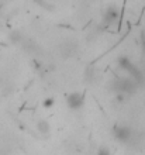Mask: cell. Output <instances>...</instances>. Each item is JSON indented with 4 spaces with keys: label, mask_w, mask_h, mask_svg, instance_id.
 <instances>
[{
    "label": "cell",
    "mask_w": 145,
    "mask_h": 155,
    "mask_svg": "<svg viewBox=\"0 0 145 155\" xmlns=\"http://www.w3.org/2000/svg\"><path fill=\"white\" fill-rule=\"evenodd\" d=\"M137 89V85H135V81L134 79H116L113 82V90L116 93H123L125 96L128 94H133Z\"/></svg>",
    "instance_id": "6da1fadb"
},
{
    "label": "cell",
    "mask_w": 145,
    "mask_h": 155,
    "mask_svg": "<svg viewBox=\"0 0 145 155\" xmlns=\"http://www.w3.org/2000/svg\"><path fill=\"white\" fill-rule=\"evenodd\" d=\"M117 62H118V66H120L121 69L125 71L134 81H140L141 79V71L134 65V62L128 57H120Z\"/></svg>",
    "instance_id": "7a4b0ae2"
},
{
    "label": "cell",
    "mask_w": 145,
    "mask_h": 155,
    "mask_svg": "<svg viewBox=\"0 0 145 155\" xmlns=\"http://www.w3.org/2000/svg\"><path fill=\"white\" fill-rule=\"evenodd\" d=\"M85 93H81V92H72L66 96V103H68V107L71 110H81L82 107L85 106Z\"/></svg>",
    "instance_id": "3957f363"
},
{
    "label": "cell",
    "mask_w": 145,
    "mask_h": 155,
    "mask_svg": "<svg viewBox=\"0 0 145 155\" xmlns=\"http://www.w3.org/2000/svg\"><path fill=\"white\" fill-rule=\"evenodd\" d=\"M113 135L120 143H128L133 137V130L128 126H124V124H116L113 127Z\"/></svg>",
    "instance_id": "277c9868"
},
{
    "label": "cell",
    "mask_w": 145,
    "mask_h": 155,
    "mask_svg": "<svg viewBox=\"0 0 145 155\" xmlns=\"http://www.w3.org/2000/svg\"><path fill=\"white\" fill-rule=\"evenodd\" d=\"M118 16H120L118 10H117L114 6H109V7L106 8L104 14H103V23H104L107 27H110L111 24H116L117 23Z\"/></svg>",
    "instance_id": "5b68a950"
},
{
    "label": "cell",
    "mask_w": 145,
    "mask_h": 155,
    "mask_svg": "<svg viewBox=\"0 0 145 155\" xmlns=\"http://www.w3.org/2000/svg\"><path fill=\"white\" fill-rule=\"evenodd\" d=\"M37 130L40 131L41 134H48L51 131V126H49V123L47 120H40L38 124H37Z\"/></svg>",
    "instance_id": "8992f818"
},
{
    "label": "cell",
    "mask_w": 145,
    "mask_h": 155,
    "mask_svg": "<svg viewBox=\"0 0 145 155\" xmlns=\"http://www.w3.org/2000/svg\"><path fill=\"white\" fill-rule=\"evenodd\" d=\"M42 106L44 109H52L55 106V99L54 97H45L44 102H42Z\"/></svg>",
    "instance_id": "52a82bcc"
},
{
    "label": "cell",
    "mask_w": 145,
    "mask_h": 155,
    "mask_svg": "<svg viewBox=\"0 0 145 155\" xmlns=\"http://www.w3.org/2000/svg\"><path fill=\"white\" fill-rule=\"evenodd\" d=\"M97 154H99V155H109V154H110V148H107V147H100L99 150H97Z\"/></svg>",
    "instance_id": "ba28073f"
}]
</instances>
